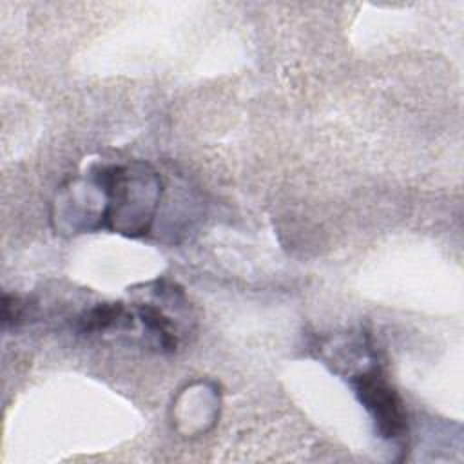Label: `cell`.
<instances>
[{"instance_id":"1","label":"cell","mask_w":464,"mask_h":464,"mask_svg":"<svg viewBox=\"0 0 464 464\" xmlns=\"http://www.w3.org/2000/svg\"><path fill=\"white\" fill-rule=\"evenodd\" d=\"M352 386L359 402L370 413L375 424V431L382 439L397 440L404 437L408 430L404 401L377 368L353 377Z\"/></svg>"},{"instance_id":"2","label":"cell","mask_w":464,"mask_h":464,"mask_svg":"<svg viewBox=\"0 0 464 464\" xmlns=\"http://www.w3.org/2000/svg\"><path fill=\"white\" fill-rule=\"evenodd\" d=\"M132 321H129V315L125 314L123 304L120 303H103L91 310H87L80 317V328L82 332H103L112 326H130Z\"/></svg>"},{"instance_id":"3","label":"cell","mask_w":464,"mask_h":464,"mask_svg":"<svg viewBox=\"0 0 464 464\" xmlns=\"http://www.w3.org/2000/svg\"><path fill=\"white\" fill-rule=\"evenodd\" d=\"M140 319L143 323V326L149 330V334H152L158 339L160 348L163 350H174L176 348V334L172 328L170 319L156 306L152 304H141L138 308Z\"/></svg>"}]
</instances>
